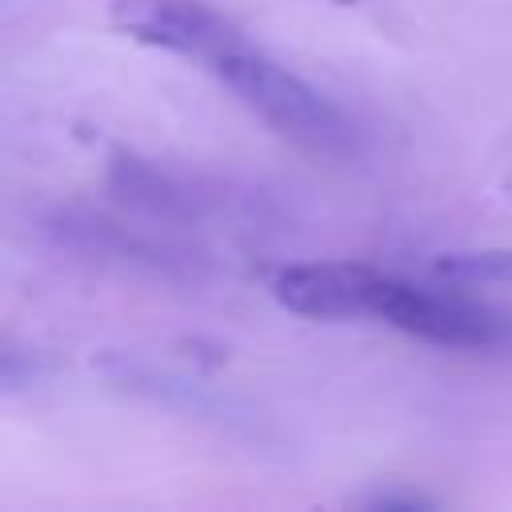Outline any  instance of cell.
I'll return each instance as SVG.
<instances>
[{
	"label": "cell",
	"mask_w": 512,
	"mask_h": 512,
	"mask_svg": "<svg viewBox=\"0 0 512 512\" xmlns=\"http://www.w3.org/2000/svg\"><path fill=\"white\" fill-rule=\"evenodd\" d=\"M104 184L116 204L164 228H204L220 220L240 224V228H264L268 220L280 216L276 204L260 188H236V184H220L196 172H180L132 148L108 152Z\"/></svg>",
	"instance_id": "obj_1"
},
{
	"label": "cell",
	"mask_w": 512,
	"mask_h": 512,
	"mask_svg": "<svg viewBox=\"0 0 512 512\" xmlns=\"http://www.w3.org/2000/svg\"><path fill=\"white\" fill-rule=\"evenodd\" d=\"M28 224L48 248L68 252L76 260L104 264V268H120V272H140V276H156L172 284H196L212 276L216 268L204 248L172 232H160V228L152 232V228L124 224L88 204H44L28 216Z\"/></svg>",
	"instance_id": "obj_2"
},
{
	"label": "cell",
	"mask_w": 512,
	"mask_h": 512,
	"mask_svg": "<svg viewBox=\"0 0 512 512\" xmlns=\"http://www.w3.org/2000/svg\"><path fill=\"white\" fill-rule=\"evenodd\" d=\"M220 84L260 116L276 136L312 152V156H348L356 152V124L304 76L288 72L284 64L240 48L212 64Z\"/></svg>",
	"instance_id": "obj_3"
},
{
	"label": "cell",
	"mask_w": 512,
	"mask_h": 512,
	"mask_svg": "<svg viewBox=\"0 0 512 512\" xmlns=\"http://www.w3.org/2000/svg\"><path fill=\"white\" fill-rule=\"evenodd\" d=\"M368 316L392 324L396 332L440 344V348H512V312L472 300L456 288H428L388 272H372Z\"/></svg>",
	"instance_id": "obj_4"
},
{
	"label": "cell",
	"mask_w": 512,
	"mask_h": 512,
	"mask_svg": "<svg viewBox=\"0 0 512 512\" xmlns=\"http://www.w3.org/2000/svg\"><path fill=\"white\" fill-rule=\"evenodd\" d=\"M108 20L116 32H124L136 44L164 48L176 56H196L208 64L248 48L236 20H228L220 8L204 0H112Z\"/></svg>",
	"instance_id": "obj_5"
},
{
	"label": "cell",
	"mask_w": 512,
	"mask_h": 512,
	"mask_svg": "<svg viewBox=\"0 0 512 512\" xmlns=\"http://www.w3.org/2000/svg\"><path fill=\"white\" fill-rule=\"evenodd\" d=\"M368 264L352 260H312V264H284L268 276V292L280 308L308 316V320H360L368 316Z\"/></svg>",
	"instance_id": "obj_6"
},
{
	"label": "cell",
	"mask_w": 512,
	"mask_h": 512,
	"mask_svg": "<svg viewBox=\"0 0 512 512\" xmlns=\"http://www.w3.org/2000/svg\"><path fill=\"white\" fill-rule=\"evenodd\" d=\"M436 276L452 284H492L512 280V248H472V252H444L436 260Z\"/></svg>",
	"instance_id": "obj_7"
},
{
	"label": "cell",
	"mask_w": 512,
	"mask_h": 512,
	"mask_svg": "<svg viewBox=\"0 0 512 512\" xmlns=\"http://www.w3.org/2000/svg\"><path fill=\"white\" fill-rule=\"evenodd\" d=\"M44 376V360H40V352H28V348H4V356H0V384H4V392H20L24 384H32V380H40Z\"/></svg>",
	"instance_id": "obj_8"
},
{
	"label": "cell",
	"mask_w": 512,
	"mask_h": 512,
	"mask_svg": "<svg viewBox=\"0 0 512 512\" xmlns=\"http://www.w3.org/2000/svg\"><path fill=\"white\" fill-rule=\"evenodd\" d=\"M360 508H372V512H392V508H404V512H416V508H436L432 496L416 492V488H404V484H392V488H376L368 496H356Z\"/></svg>",
	"instance_id": "obj_9"
},
{
	"label": "cell",
	"mask_w": 512,
	"mask_h": 512,
	"mask_svg": "<svg viewBox=\"0 0 512 512\" xmlns=\"http://www.w3.org/2000/svg\"><path fill=\"white\" fill-rule=\"evenodd\" d=\"M508 192H512V184H508Z\"/></svg>",
	"instance_id": "obj_10"
}]
</instances>
